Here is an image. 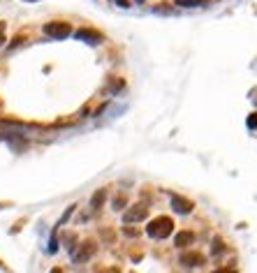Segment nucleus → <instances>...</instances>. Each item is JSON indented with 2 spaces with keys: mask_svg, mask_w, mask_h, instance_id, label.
<instances>
[{
  "mask_svg": "<svg viewBox=\"0 0 257 273\" xmlns=\"http://www.w3.org/2000/svg\"><path fill=\"white\" fill-rule=\"evenodd\" d=\"M105 197H107V190H97V193L91 197V208H95L97 211V208L105 204Z\"/></svg>",
  "mask_w": 257,
  "mask_h": 273,
  "instance_id": "9",
  "label": "nucleus"
},
{
  "mask_svg": "<svg viewBox=\"0 0 257 273\" xmlns=\"http://www.w3.org/2000/svg\"><path fill=\"white\" fill-rule=\"evenodd\" d=\"M248 127H250V130H257V114H250V118H248Z\"/></svg>",
  "mask_w": 257,
  "mask_h": 273,
  "instance_id": "11",
  "label": "nucleus"
},
{
  "mask_svg": "<svg viewBox=\"0 0 257 273\" xmlns=\"http://www.w3.org/2000/svg\"><path fill=\"white\" fill-rule=\"evenodd\" d=\"M76 40L88 42V44H97V42L102 40V35H100L97 31H88V28H81V31H76Z\"/></svg>",
  "mask_w": 257,
  "mask_h": 273,
  "instance_id": "7",
  "label": "nucleus"
},
{
  "mask_svg": "<svg viewBox=\"0 0 257 273\" xmlns=\"http://www.w3.org/2000/svg\"><path fill=\"white\" fill-rule=\"evenodd\" d=\"M0 268H3V271H7V273H12V271H10V268H7V266H5V264H3V259H0Z\"/></svg>",
  "mask_w": 257,
  "mask_h": 273,
  "instance_id": "15",
  "label": "nucleus"
},
{
  "mask_svg": "<svg viewBox=\"0 0 257 273\" xmlns=\"http://www.w3.org/2000/svg\"><path fill=\"white\" fill-rule=\"evenodd\" d=\"M44 33L49 37H54V40H65L72 33V28H70V23H63V21H51V23L44 25Z\"/></svg>",
  "mask_w": 257,
  "mask_h": 273,
  "instance_id": "2",
  "label": "nucleus"
},
{
  "mask_svg": "<svg viewBox=\"0 0 257 273\" xmlns=\"http://www.w3.org/2000/svg\"><path fill=\"white\" fill-rule=\"evenodd\" d=\"M169 204H171V208H174L176 213H181V215H186V213H190L192 208H195V204H192L190 199L181 197V195H171V197H169Z\"/></svg>",
  "mask_w": 257,
  "mask_h": 273,
  "instance_id": "5",
  "label": "nucleus"
},
{
  "mask_svg": "<svg viewBox=\"0 0 257 273\" xmlns=\"http://www.w3.org/2000/svg\"><path fill=\"white\" fill-rule=\"evenodd\" d=\"M209 0H176V5L178 7H202L207 5Z\"/></svg>",
  "mask_w": 257,
  "mask_h": 273,
  "instance_id": "10",
  "label": "nucleus"
},
{
  "mask_svg": "<svg viewBox=\"0 0 257 273\" xmlns=\"http://www.w3.org/2000/svg\"><path fill=\"white\" fill-rule=\"evenodd\" d=\"M121 208V206H125V197H118V199H114V208Z\"/></svg>",
  "mask_w": 257,
  "mask_h": 273,
  "instance_id": "14",
  "label": "nucleus"
},
{
  "mask_svg": "<svg viewBox=\"0 0 257 273\" xmlns=\"http://www.w3.org/2000/svg\"><path fill=\"white\" fill-rule=\"evenodd\" d=\"M216 273H227V271H225V268H220V271H216Z\"/></svg>",
  "mask_w": 257,
  "mask_h": 273,
  "instance_id": "17",
  "label": "nucleus"
},
{
  "mask_svg": "<svg viewBox=\"0 0 257 273\" xmlns=\"http://www.w3.org/2000/svg\"><path fill=\"white\" fill-rule=\"evenodd\" d=\"M204 262H207V259H204V255L202 253H195V250H192V253H183L181 255V264H183V266H202Z\"/></svg>",
  "mask_w": 257,
  "mask_h": 273,
  "instance_id": "6",
  "label": "nucleus"
},
{
  "mask_svg": "<svg viewBox=\"0 0 257 273\" xmlns=\"http://www.w3.org/2000/svg\"><path fill=\"white\" fill-rule=\"evenodd\" d=\"M95 250H97V245L93 241H86L84 245H79V250L74 253V264H86L88 259L95 255Z\"/></svg>",
  "mask_w": 257,
  "mask_h": 273,
  "instance_id": "4",
  "label": "nucleus"
},
{
  "mask_svg": "<svg viewBox=\"0 0 257 273\" xmlns=\"http://www.w3.org/2000/svg\"><path fill=\"white\" fill-rule=\"evenodd\" d=\"M51 273H63V271H61V268H51Z\"/></svg>",
  "mask_w": 257,
  "mask_h": 273,
  "instance_id": "16",
  "label": "nucleus"
},
{
  "mask_svg": "<svg viewBox=\"0 0 257 273\" xmlns=\"http://www.w3.org/2000/svg\"><path fill=\"white\" fill-rule=\"evenodd\" d=\"M171 229H174V223H171V217L167 215H160L156 217V220H151L146 227V234L151 238H167L171 234Z\"/></svg>",
  "mask_w": 257,
  "mask_h": 273,
  "instance_id": "1",
  "label": "nucleus"
},
{
  "mask_svg": "<svg viewBox=\"0 0 257 273\" xmlns=\"http://www.w3.org/2000/svg\"><path fill=\"white\" fill-rule=\"evenodd\" d=\"M146 215H148L146 204H135V206H130L123 213V220H125V223H139V220H144Z\"/></svg>",
  "mask_w": 257,
  "mask_h": 273,
  "instance_id": "3",
  "label": "nucleus"
},
{
  "mask_svg": "<svg viewBox=\"0 0 257 273\" xmlns=\"http://www.w3.org/2000/svg\"><path fill=\"white\" fill-rule=\"evenodd\" d=\"M213 253H216V255L222 253V241H220V238H216V241H213Z\"/></svg>",
  "mask_w": 257,
  "mask_h": 273,
  "instance_id": "12",
  "label": "nucleus"
},
{
  "mask_svg": "<svg viewBox=\"0 0 257 273\" xmlns=\"http://www.w3.org/2000/svg\"><path fill=\"white\" fill-rule=\"evenodd\" d=\"M192 241H195V234L192 232H178L176 236H174V245L176 248H188V245H192Z\"/></svg>",
  "mask_w": 257,
  "mask_h": 273,
  "instance_id": "8",
  "label": "nucleus"
},
{
  "mask_svg": "<svg viewBox=\"0 0 257 273\" xmlns=\"http://www.w3.org/2000/svg\"><path fill=\"white\" fill-rule=\"evenodd\" d=\"M5 44V23L0 21V46Z\"/></svg>",
  "mask_w": 257,
  "mask_h": 273,
  "instance_id": "13",
  "label": "nucleus"
},
{
  "mask_svg": "<svg viewBox=\"0 0 257 273\" xmlns=\"http://www.w3.org/2000/svg\"><path fill=\"white\" fill-rule=\"evenodd\" d=\"M28 3H33V0H28Z\"/></svg>",
  "mask_w": 257,
  "mask_h": 273,
  "instance_id": "18",
  "label": "nucleus"
}]
</instances>
